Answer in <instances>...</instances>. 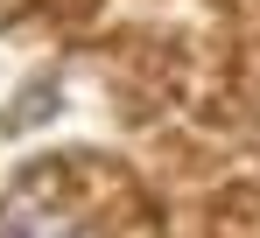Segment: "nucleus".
Masks as SVG:
<instances>
[{
  "label": "nucleus",
  "instance_id": "f257e3e1",
  "mask_svg": "<svg viewBox=\"0 0 260 238\" xmlns=\"http://www.w3.org/2000/svg\"><path fill=\"white\" fill-rule=\"evenodd\" d=\"M0 238H78V224L43 189H14V196L0 203Z\"/></svg>",
  "mask_w": 260,
  "mask_h": 238
}]
</instances>
